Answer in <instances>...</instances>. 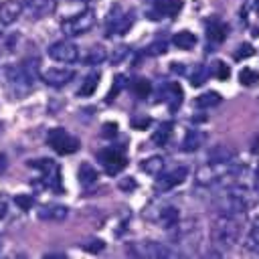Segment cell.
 Listing matches in <instances>:
<instances>
[{"label": "cell", "instance_id": "obj_1", "mask_svg": "<svg viewBox=\"0 0 259 259\" xmlns=\"http://www.w3.org/2000/svg\"><path fill=\"white\" fill-rule=\"evenodd\" d=\"M243 235V223H241V214H227V212H219L210 225V239L214 243V247L221 249H231L239 243Z\"/></svg>", "mask_w": 259, "mask_h": 259}, {"label": "cell", "instance_id": "obj_37", "mask_svg": "<svg viewBox=\"0 0 259 259\" xmlns=\"http://www.w3.org/2000/svg\"><path fill=\"white\" fill-rule=\"evenodd\" d=\"M105 247V243L101 241V239H91V241H87L85 245H83V249L85 251H91V253H97V251H101Z\"/></svg>", "mask_w": 259, "mask_h": 259}, {"label": "cell", "instance_id": "obj_19", "mask_svg": "<svg viewBox=\"0 0 259 259\" xmlns=\"http://www.w3.org/2000/svg\"><path fill=\"white\" fill-rule=\"evenodd\" d=\"M206 36L212 42H223L225 36H227V24L223 20H219V18H210L206 22Z\"/></svg>", "mask_w": 259, "mask_h": 259}, {"label": "cell", "instance_id": "obj_32", "mask_svg": "<svg viewBox=\"0 0 259 259\" xmlns=\"http://www.w3.org/2000/svg\"><path fill=\"white\" fill-rule=\"evenodd\" d=\"M210 75H212V77H217V79H229L231 69H229L223 61H214V63L210 65Z\"/></svg>", "mask_w": 259, "mask_h": 259}, {"label": "cell", "instance_id": "obj_38", "mask_svg": "<svg viewBox=\"0 0 259 259\" xmlns=\"http://www.w3.org/2000/svg\"><path fill=\"white\" fill-rule=\"evenodd\" d=\"M247 212H249L251 225H253V227H259V202H255L253 206H249V208H247Z\"/></svg>", "mask_w": 259, "mask_h": 259}, {"label": "cell", "instance_id": "obj_42", "mask_svg": "<svg viewBox=\"0 0 259 259\" xmlns=\"http://www.w3.org/2000/svg\"><path fill=\"white\" fill-rule=\"evenodd\" d=\"M127 51H130V47H119V49L115 51V55L111 57V61H113V63H119V61H121V59L127 55Z\"/></svg>", "mask_w": 259, "mask_h": 259}, {"label": "cell", "instance_id": "obj_22", "mask_svg": "<svg viewBox=\"0 0 259 259\" xmlns=\"http://www.w3.org/2000/svg\"><path fill=\"white\" fill-rule=\"evenodd\" d=\"M172 42H174L178 49H182V51H190V49H194V45H196V36H194L190 30H180V32L174 34Z\"/></svg>", "mask_w": 259, "mask_h": 259}, {"label": "cell", "instance_id": "obj_27", "mask_svg": "<svg viewBox=\"0 0 259 259\" xmlns=\"http://www.w3.org/2000/svg\"><path fill=\"white\" fill-rule=\"evenodd\" d=\"M208 75H210V69H208V67H204V65H196V67L192 69V73H190V85H192V87H200V85H204L206 79H208Z\"/></svg>", "mask_w": 259, "mask_h": 259}, {"label": "cell", "instance_id": "obj_15", "mask_svg": "<svg viewBox=\"0 0 259 259\" xmlns=\"http://www.w3.org/2000/svg\"><path fill=\"white\" fill-rule=\"evenodd\" d=\"M160 97L166 101V105L170 107V111H176L180 107V103H182V97H184L180 83H166L160 89Z\"/></svg>", "mask_w": 259, "mask_h": 259}, {"label": "cell", "instance_id": "obj_9", "mask_svg": "<svg viewBox=\"0 0 259 259\" xmlns=\"http://www.w3.org/2000/svg\"><path fill=\"white\" fill-rule=\"evenodd\" d=\"M49 57L59 63H75L79 61V47L71 40H57L49 47Z\"/></svg>", "mask_w": 259, "mask_h": 259}, {"label": "cell", "instance_id": "obj_16", "mask_svg": "<svg viewBox=\"0 0 259 259\" xmlns=\"http://www.w3.org/2000/svg\"><path fill=\"white\" fill-rule=\"evenodd\" d=\"M24 12V4L18 0H6L0 4V22L2 24H12L20 18V14Z\"/></svg>", "mask_w": 259, "mask_h": 259}, {"label": "cell", "instance_id": "obj_2", "mask_svg": "<svg viewBox=\"0 0 259 259\" xmlns=\"http://www.w3.org/2000/svg\"><path fill=\"white\" fill-rule=\"evenodd\" d=\"M4 79H6V85L14 97L28 93L32 89L34 81L38 79V61L28 59V61H22V65L4 67Z\"/></svg>", "mask_w": 259, "mask_h": 259}, {"label": "cell", "instance_id": "obj_39", "mask_svg": "<svg viewBox=\"0 0 259 259\" xmlns=\"http://www.w3.org/2000/svg\"><path fill=\"white\" fill-rule=\"evenodd\" d=\"M132 125H134V127H140V130H146V127L150 125V117H146V115L134 117V119H132Z\"/></svg>", "mask_w": 259, "mask_h": 259}, {"label": "cell", "instance_id": "obj_36", "mask_svg": "<svg viewBox=\"0 0 259 259\" xmlns=\"http://www.w3.org/2000/svg\"><path fill=\"white\" fill-rule=\"evenodd\" d=\"M14 204L18 208H22V210H30L34 206V198L30 194H16L14 196Z\"/></svg>", "mask_w": 259, "mask_h": 259}, {"label": "cell", "instance_id": "obj_44", "mask_svg": "<svg viewBox=\"0 0 259 259\" xmlns=\"http://www.w3.org/2000/svg\"><path fill=\"white\" fill-rule=\"evenodd\" d=\"M182 67H184L182 63H172V65H170V69H172L174 73H184V69H182Z\"/></svg>", "mask_w": 259, "mask_h": 259}, {"label": "cell", "instance_id": "obj_11", "mask_svg": "<svg viewBox=\"0 0 259 259\" xmlns=\"http://www.w3.org/2000/svg\"><path fill=\"white\" fill-rule=\"evenodd\" d=\"M182 10V0H152L148 8V16L152 20H160L162 16L174 18Z\"/></svg>", "mask_w": 259, "mask_h": 259}, {"label": "cell", "instance_id": "obj_46", "mask_svg": "<svg viewBox=\"0 0 259 259\" xmlns=\"http://www.w3.org/2000/svg\"><path fill=\"white\" fill-rule=\"evenodd\" d=\"M257 188H259V168H257Z\"/></svg>", "mask_w": 259, "mask_h": 259}, {"label": "cell", "instance_id": "obj_7", "mask_svg": "<svg viewBox=\"0 0 259 259\" xmlns=\"http://www.w3.org/2000/svg\"><path fill=\"white\" fill-rule=\"evenodd\" d=\"M127 253L134 257H148V259H162V257H176V253H172L166 245L156 243V241H140V243H132L127 247Z\"/></svg>", "mask_w": 259, "mask_h": 259}, {"label": "cell", "instance_id": "obj_4", "mask_svg": "<svg viewBox=\"0 0 259 259\" xmlns=\"http://www.w3.org/2000/svg\"><path fill=\"white\" fill-rule=\"evenodd\" d=\"M47 144L61 156H69V154H75L79 148H81V142L79 138L71 136L67 130L63 127H53L47 136Z\"/></svg>", "mask_w": 259, "mask_h": 259}, {"label": "cell", "instance_id": "obj_20", "mask_svg": "<svg viewBox=\"0 0 259 259\" xmlns=\"http://www.w3.org/2000/svg\"><path fill=\"white\" fill-rule=\"evenodd\" d=\"M77 178H79V184L81 186H85V188H89V186H93L95 182H97V170L91 166V164H87V162H83L81 166H79V170H77Z\"/></svg>", "mask_w": 259, "mask_h": 259}, {"label": "cell", "instance_id": "obj_33", "mask_svg": "<svg viewBox=\"0 0 259 259\" xmlns=\"http://www.w3.org/2000/svg\"><path fill=\"white\" fill-rule=\"evenodd\" d=\"M166 49H168V42H166L164 38H156L154 42H150V45H148L146 53H148V55H152V57H158V55H164V53H166Z\"/></svg>", "mask_w": 259, "mask_h": 259}, {"label": "cell", "instance_id": "obj_35", "mask_svg": "<svg viewBox=\"0 0 259 259\" xmlns=\"http://www.w3.org/2000/svg\"><path fill=\"white\" fill-rule=\"evenodd\" d=\"M123 87H125V77H123V75H117V77H115V81H113L111 91H109V93H107V97H105V101H107V103H111V101H113V97H117V93H119Z\"/></svg>", "mask_w": 259, "mask_h": 259}, {"label": "cell", "instance_id": "obj_24", "mask_svg": "<svg viewBox=\"0 0 259 259\" xmlns=\"http://www.w3.org/2000/svg\"><path fill=\"white\" fill-rule=\"evenodd\" d=\"M172 121H162L158 127H156V132L152 134V142L156 144V146H164L168 140H170V136H172Z\"/></svg>", "mask_w": 259, "mask_h": 259}, {"label": "cell", "instance_id": "obj_34", "mask_svg": "<svg viewBox=\"0 0 259 259\" xmlns=\"http://www.w3.org/2000/svg\"><path fill=\"white\" fill-rule=\"evenodd\" d=\"M253 55H255V49H253V45H249V42H241V45L235 49V59H237V61L249 59V57H253Z\"/></svg>", "mask_w": 259, "mask_h": 259}, {"label": "cell", "instance_id": "obj_40", "mask_svg": "<svg viewBox=\"0 0 259 259\" xmlns=\"http://www.w3.org/2000/svg\"><path fill=\"white\" fill-rule=\"evenodd\" d=\"M101 132H103L105 138H115V134H117V125H115V123H105V125L101 127Z\"/></svg>", "mask_w": 259, "mask_h": 259}, {"label": "cell", "instance_id": "obj_6", "mask_svg": "<svg viewBox=\"0 0 259 259\" xmlns=\"http://www.w3.org/2000/svg\"><path fill=\"white\" fill-rule=\"evenodd\" d=\"M134 26V12H123L119 6H113L107 14V20H105V32L107 36L111 34H125L130 28Z\"/></svg>", "mask_w": 259, "mask_h": 259}, {"label": "cell", "instance_id": "obj_21", "mask_svg": "<svg viewBox=\"0 0 259 259\" xmlns=\"http://www.w3.org/2000/svg\"><path fill=\"white\" fill-rule=\"evenodd\" d=\"M202 144H204V134L198 132V130L186 132V136H184V140H182L184 152H196L198 148H202Z\"/></svg>", "mask_w": 259, "mask_h": 259}, {"label": "cell", "instance_id": "obj_43", "mask_svg": "<svg viewBox=\"0 0 259 259\" xmlns=\"http://www.w3.org/2000/svg\"><path fill=\"white\" fill-rule=\"evenodd\" d=\"M6 212H8V200L4 194H0V219H4Z\"/></svg>", "mask_w": 259, "mask_h": 259}, {"label": "cell", "instance_id": "obj_8", "mask_svg": "<svg viewBox=\"0 0 259 259\" xmlns=\"http://www.w3.org/2000/svg\"><path fill=\"white\" fill-rule=\"evenodd\" d=\"M97 158H99V162L103 164V168H105V172L107 174H119L123 168H125V164H127V158H125V152H123V148L121 146H117V148H105V150H101L99 154H97Z\"/></svg>", "mask_w": 259, "mask_h": 259}, {"label": "cell", "instance_id": "obj_25", "mask_svg": "<svg viewBox=\"0 0 259 259\" xmlns=\"http://www.w3.org/2000/svg\"><path fill=\"white\" fill-rule=\"evenodd\" d=\"M140 168H142V172H146V174L158 176V174L162 172V168H164V158H162V156H150V158H146V160L140 164Z\"/></svg>", "mask_w": 259, "mask_h": 259}, {"label": "cell", "instance_id": "obj_3", "mask_svg": "<svg viewBox=\"0 0 259 259\" xmlns=\"http://www.w3.org/2000/svg\"><path fill=\"white\" fill-rule=\"evenodd\" d=\"M95 22H97V14L91 8H87V10L77 12L75 16H69L67 20H63L61 28L67 36H79V34L89 32L95 26Z\"/></svg>", "mask_w": 259, "mask_h": 259}, {"label": "cell", "instance_id": "obj_13", "mask_svg": "<svg viewBox=\"0 0 259 259\" xmlns=\"http://www.w3.org/2000/svg\"><path fill=\"white\" fill-rule=\"evenodd\" d=\"M55 8H57V0H24V12L34 20L53 14Z\"/></svg>", "mask_w": 259, "mask_h": 259}, {"label": "cell", "instance_id": "obj_47", "mask_svg": "<svg viewBox=\"0 0 259 259\" xmlns=\"http://www.w3.org/2000/svg\"><path fill=\"white\" fill-rule=\"evenodd\" d=\"M81 2H93V0H81Z\"/></svg>", "mask_w": 259, "mask_h": 259}, {"label": "cell", "instance_id": "obj_5", "mask_svg": "<svg viewBox=\"0 0 259 259\" xmlns=\"http://www.w3.org/2000/svg\"><path fill=\"white\" fill-rule=\"evenodd\" d=\"M30 168L38 170L40 172V186L45 188H51V190H61V170L57 166V162L49 160V158H42V160H30L28 162Z\"/></svg>", "mask_w": 259, "mask_h": 259}, {"label": "cell", "instance_id": "obj_48", "mask_svg": "<svg viewBox=\"0 0 259 259\" xmlns=\"http://www.w3.org/2000/svg\"><path fill=\"white\" fill-rule=\"evenodd\" d=\"M2 127H4V125H2V123H0V132H2Z\"/></svg>", "mask_w": 259, "mask_h": 259}, {"label": "cell", "instance_id": "obj_26", "mask_svg": "<svg viewBox=\"0 0 259 259\" xmlns=\"http://www.w3.org/2000/svg\"><path fill=\"white\" fill-rule=\"evenodd\" d=\"M99 79H101V73H99V71H93V73H89V75L83 79L81 87H79V95H83V97H87V95H93V91L97 89V83H99Z\"/></svg>", "mask_w": 259, "mask_h": 259}, {"label": "cell", "instance_id": "obj_12", "mask_svg": "<svg viewBox=\"0 0 259 259\" xmlns=\"http://www.w3.org/2000/svg\"><path fill=\"white\" fill-rule=\"evenodd\" d=\"M73 77H75V71L73 69H63V67H53V69H47V71L40 73V79L51 87H63Z\"/></svg>", "mask_w": 259, "mask_h": 259}, {"label": "cell", "instance_id": "obj_14", "mask_svg": "<svg viewBox=\"0 0 259 259\" xmlns=\"http://www.w3.org/2000/svg\"><path fill=\"white\" fill-rule=\"evenodd\" d=\"M150 219H154L156 223H160L166 231H172V229L180 223V210H178L176 206H172V204H164V206H160L158 212L152 214Z\"/></svg>", "mask_w": 259, "mask_h": 259}, {"label": "cell", "instance_id": "obj_17", "mask_svg": "<svg viewBox=\"0 0 259 259\" xmlns=\"http://www.w3.org/2000/svg\"><path fill=\"white\" fill-rule=\"evenodd\" d=\"M36 214H38V219H42V221H65L67 214H69V208L63 206V204L51 202V204H42Z\"/></svg>", "mask_w": 259, "mask_h": 259}, {"label": "cell", "instance_id": "obj_30", "mask_svg": "<svg viewBox=\"0 0 259 259\" xmlns=\"http://www.w3.org/2000/svg\"><path fill=\"white\" fill-rule=\"evenodd\" d=\"M132 91H134V95H136V97L144 99V97L150 93V81H148V79H144V77H138V79L132 83Z\"/></svg>", "mask_w": 259, "mask_h": 259}, {"label": "cell", "instance_id": "obj_10", "mask_svg": "<svg viewBox=\"0 0 259 259\" xmlns=\"http://www.w3.org/2000/svg\"><path fill=\"white\" fill-rule=\"evenodd\" d=\"M186 174H188V168L186 166H174L172 170L168 172H160L158 174V180H156V190L160 192H166L178 184H182L186 180Z\"/></svg>", "mask_w": 259, "mask_h": 259}, {"label": "cell", "instance_id": "obj_28", "mask_svg": "<svg viewBox=\"0 0 259 259\" xmlns=\"http://www.w3.org/2000/svg\"><path fill=\"white\" fill-rule=\"evenodd\" d=\"M105 49H101V47H91L87 53H85V57H83V63H87V65H99V63H103L105 61Z\"/></svg>", "mask_w": 259, "mask_h": 259}, {"label": "cell", "instance_id": "obj_45", "mask_svg": "<svg viewBox=\"0 0 259 259\" xmlns=\"http://www.w3.org/2000/svg\"><path fill=\"white\" fill-rule=\"evenodd\" d=\"M255 10H257V14H259V0H255Z\"/></svg>", "mask_w": 259, "mask_h": 259}, {"label": "cell", "instance_id": "obj_31", "mask_svg": "<svg viewBox=\"0 0 259 259\" xmlns=\"http://www.w3.org/2000/svg\"><path fill=\"white\" fill-rule=\"evenodd\" d=\"M245 249L259 253V227H253L245 237Z\"/></svg>", "mask_w": 259, "mask_h": 259}, {"label": "cell", "instance_id": "obj_41", "mask_svg": "<svg viewBox=\"0 0 259 259\" xmlns=\"http://www.w3.org/2000/svg\"><path fill=\"white\" fill-rule=\"evenodd\" d=\"M136 186H138V184H136L134 178H121V180H119V188H121V190H136Z\"/></svg>", "mask_w": 259, "mask_h": 259}, {"label": "cell", "instance_id": "obj_23", "mask_svg": "<svg viewBox=\"0 0 259 259\" xmlns=\"http://www.w3.org/2000/svg\"><path fill=\"white\" fill-rule=\"evenodd\" d=\"M219 103H221V93H217V91H206L194 99V107H198V109H208Z\"/></svg>", "mask_w": 259, "mask_h": 259}, {"label": "cell", "instance_id": "obj_18", "mask_svg": "<svg viewBox=\"0 0 259 259\" xmlns=\"http://www.w3.org/2000/svg\"><path fill=\"white\" fill-rule=\"evenodd\" d=\"M206 160H208V162H212V164L231 162V160H235V152H233L229 146H225V144H217L214 148H210V150H208Z\"/></svg>", "mask_w": 259, "mask_h": 259}, {"label": "cell", "instance_id": "obj_29", "mask_svg": "<svg viewBox=\"0 0 259 259\" xmlns=\"http://www.w3.org/2000/svg\"><path fill=\"white\" fill-rule=\"evenodd\" d=\"M239 81L245 87H253L255 83H259V73L255 69H251V67H243L241 73H239Z\"/></svg>", "mask_w": 259, "mask_h": 259}]
</instances>
